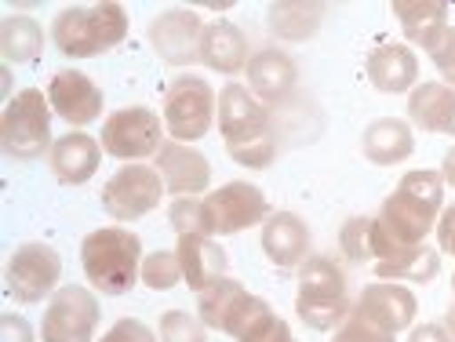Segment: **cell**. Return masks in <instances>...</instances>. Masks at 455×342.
<instances>
[{"mask_svg": "<svg viewBox=\"0 0 455 342\" xmlns=\"http://www.w3.org/2000/svg\"><path fill=\"white\" fill-rule=\"evenodd\" d=\"M430 59H434L437 73L444 77V84H448V88H455V26H448L444 41H441V44L430 52Z\"/></svg>", "mask_w": 455, "mask_h": 342, "instance_id": "37", "label": "cell"}, {"mask_svg": "<svg viewBox=\"0 0 455 342\" xmlns=\"http://www.w3.org/2000/svg\"><path fill=\"white\" fill-rule=\"evenodd\" d=\"M179 262H182V284L194 291H208L215 281L226 277V251L212 237H179Z\"/></svg>", "mask_w": 455, "mask_h": 342, "instance_id": "25", "label": "cell"}, {"mask_svg": "<svg viewBox=\"0 0 455 342\" xmlns=\"http://www.w3.org/2000/svg\"><path fill=\"white\" fill-rule=\"evenodd\" d=\"M52 102L44 99V91L26 88L19 91L8 106L4 117H0V146H4V157L19 161V164H33L44 154H52Z\"/></svg>", "mask_w": 455, "mask_h": 342, "instance_id": "6", "label": "cell"}, {"mask_svg": "<svg viewBox=\"0 0 455 342\" xmlns=\"http://www.w3.org/2000/svg\"><path fill=\"white\" fill-rule=\"evenodd\" d=\"M59 277H62L59 251L52 244L29 241L15 248V255L4 266V291L22 306H33V302H44V295L59 288Z\"/></svg>", "mask_w": 455, "mask_h": 342, "instance_id": "9", "label": "cell"}, {"mask_svg": "<svg viewBox=\"0 0 455 342\" xmlns=\"http://www.w3.org/2000/svg\"><path fill=\"white\" fill-rule=\"evenodd\" d=\"M394 15L404 26L408 41L419 44L427 55L444 41V33L451 26L448 4H441V0H394Z\"/></svg>", "mask_w": 455, "mask_h": 342, "instance_id": "23", "label": "cell"}, {"mask_svg": "<svg viewBox=\"0 0 455 342\" xmlns=\"http://www.w3.org/2000/svg\"><path fill=\"white\" fill-rule=\"evenodd\" d=\"M204 215H208V230L212 237H230L241 234L248 226L270 219L267 194L251 182H226L215 194L204 197Z\"/></svg>", "mask_w": 455, "mask_h": 342, "instance_id": "13", "label": "cell"}, {"mask_svg": "<svg viewBox=\"0 0 455 342\" xmlns=\"http://www.w3.org/2000/svg\"><path fill=\"white\" fill-rule=\"evenodd\" d=\"M415 149V139H411V128L397 117H379L364 128L361 135V154L379 164V168H390V164H401L411 157Z\"/></svg>", "mask_w": 455, "mask_h": 342, "instance_id": "26", "label": "cell"}, {"mask_svg": "<svg viewBox=\"0 0 455 342\" xmlns=\"http://www.w3.org/2000/svg\"><path fill=\"white\" fill-rule=\"evenodd\" d=\"M99 342H157V335L149 331L142 321H135V317H124V321H117L113 324Z\"/></svg>", "mask_w": 455, "mask_h": 342, "instance_id": "36", "label": "cell"}, {"mask_svg": "<svg viewBox=\"0 0 455 342\" xmlns=\"http://www.w3.org/2000/svg\"><path fill=\"white\" fill-rule=\"evenodd\" d=\"M331 342H394V331L379 328V324H371V321H364L361 314L350 310V317L335 328Z\"/></svg>", "mask_w": 455, "mask_h": 342, "instance_id": "34", "label": "cell"}, {"mask_svg": "<svg viewBox=\"0 0 455 342\" xmlns=\"http://www.w3.org/2000/svg\"><path fill=\"white\" fill-rule=\"evenodd\" d=\"M168 194L164 179L154 164H124L102 186V208L113 222H135L161 208V197Z\"/></svg>", "mask_w": 455, "mask_h": 342, "instance_id": "10", "label": "cell"}, {"mask_svg": "<svg viewBox=\"0 0 455 342\" xmlns=\"http://www.w3.org/2000/svg\"><path fill=\"white\" fill-rule=\"evenodd\" d=\"M441 211H444V175L408 171L401 186L383 201L379 222L397 244L411 248V244H427V234L437 230Z\"/></svg>", "mask_w": 455, "mask_h": 342, "instance_id": "2", "label": "cell"}, {"mask_svg": "<svg viewBox=\"0 0 455 342\" xmlns=\"http://www.w3.org/2000/svg\"><path fill=\"white\" fill-rule=\"evenodd\" d=\"M451 284H455V281H451Z\"/></svg>", "mask_w": 455, "mask_h": 342, "instance_id": "43", "label": "cell"}, {"mask_svg": "<svg viewBox=\"0 0 455 342\" xmlns=\"http://www.w3.org/2000/svg\"><path fill=\"white\" fill-rule=\"evenodd\" d=\"M441 175H444V182H451L455 186V146L444 154V161H441Z\"/></svg>", "mask_w": 455, "mask_h": 342, "instance_id": "41", "label": "cell"}, {"mask_svg": "<svg viewBox=\"0 0 455 342\" xmlns=\"http://www.w3.org/2000/svg\"><path fill=\"white\" fill-rule=\"evenodd\" d=\"M219 131L230 154L241 168L262 171L270 168L277 157V124L274 109L267 102H259L248 84L230 81L219 91Z\"/></svg>", "mask_w": 455, "mask_h": 342, "instance_id": "1", "label": "cell"}, {"mask_svg": "<svg viewBox=\"0 0 455 342\" xmlns=\"http://www.w3.org/2000/svg\"><path fill=\"white\" fill-rule=\"evenodd\" d=\"M444 328H448L451 338H455V302H451V310H448V317H444Z\"/></svg>", "mask_w": 455, "mask_h": 342, "instance_id": "42", "label": "cell"}, {"mask_svg": "<svg viewBox=\"0 0 455 342\" xmlns=\"http://www.w3.org/2000/svg\"><path fill=\"white\" fill-rule=\"evenodd\" d=\"M161 342H208L204 335V321L186 314V310H168L161 314V331H157Z\"/></svg>", "mask_w": 455, "mask_h": 342, "instance_id": "32", "label": "cell"}, {"mask_svg": "<svg viewBox=\"0 0 455 342\" xmlns=\"http://www.w3.org/2000/svg\"><path fill=\"white\" fill-rule=\"evenodd\" d=\"M168 128L161 117L146 106H124L117 113H109L102 124V154L117 157V161H142V157H157Z\"/></svg>", "mask_w": 455, "mask_h": 342, "instance_id": "7", "label": "cell"}, {"mask_svg": "<svg viewBox=\"0 0 455 342\" xmlns=\"http://www.w3.org/2000/svg\"><path fill=\"white\" fill-rule=\"evenodd\" d=\"M321 8L317 4H274L267 12V26L281 36V41H307V36H314L321 29Z\"/></svg>", "mask_w": 455, "mask_h": 342, "instance_id": "29", "label": "cell"}, {"mask_svg": "<svg viewBox=\"0 0 455 342\" xmlns=\"http://www.w3.org/2000/svg\"><path fill=\"white\" fill-rule=\"evenodd\" d=\"M201 62L222 77H237L248 69V36L234 22H208L204 26V41H201Z\"/></svg>", "mask_w": 455, "mask_h": 342, "instance_id": "22", "label": "cell"}, {"mask_svg": "<svg viewBox=\"0 0 455 342\" xmlns=\"http://www.w3.org/2000/svg\"><path fill=\"white\" fill-rule=\"evenodd\" d=\"M237 342H295L291 338V328H288V321H281L274 310L267 314V317H259Z\"/></svg>", "mask_w": 455, "mask_h": 342, "instance_id": "35", "label": "cell"}, {"mask_svg": "<svg viewBox=\"0 0 455 342\" xmlns=\"http://www.w3.org/2000/svg\"><path fill=\"white\" fill-rule=\"evenodd\" d=\"M149 48L161 55V62L168 66H194L201 62V41H204V22L197 12L189 8H175L164 12L149 22L146 29Z\"/></svg>", "mask_w": 455, "mask_h": 342, "instance_id": "14", "label": "cell"}, {"mask_svg": "<svg viewBox=\"0 0 455 342\" xmlns=\"http://www.w3.org/2000/svg\"><path fill=\"white\" fill-rule=\"evenodd\" d=\"M0 342H33V328L26 324V317L8 310L0 317Z\"/></svg>", "mask_w": 455, "mask_h": 342, "instance_id": "38", "label": "cell"}, {"mask_svg": "<svg viewBox=\"0 0 455 342\" xmlns=\"http://www.w3.org/2000/svg\"><path fill=\"white\" fill-rule=\"evenodd\" d=\"M415 310H419V302H415V295L404 288V284H394V281H375L368 284L357 302H354V314H361L364 321L387 328V331H404L411 328L415 321Z\"/></svg>", "mask_w": 455, "mask_h": 342, "instance_id": "17", "label": "cell"}, {"mask_svg": "<svg viewBox=\"0 0 455 342\" xmlns=\"http://www.w3.org/2000/svg\"><path fill=\"white\" fill-rule=\"evenodd\" d=\"M437 244H441V251H448V255H455V201L441 211V219H437Z\"/></svg>", "mask_w": 455, "mask_h": 342, "instance_id": "39", "label": "cell"}, {"mask_svg": "<svg viewBox=\"0 0 455 342\" xmlns=\"http://www.w3.org/2000/svg\"><path fill=\"white\" fill-rule=\"evenodd\" d=\"M48 102L55 109V117L69 124V131L73 128L81 131L84 124L102 117V91L81 69H59L48 84Z\"/></svg>", "mask_w": 455, "mask_h": 342, "instance_id": "15", "label": "cell"}, {"mask_svg": "<svg viewBox=\"0 0 455 342\" xmlns=\"http://www.w3.org/2000/svg\"><path fill=\"white\" fill-rule=\"evenodd\" d=\"M441 274V255L430 244H411L401 255L387 258V262H375V277L379 281H419L430 284Z\"/></svg>", "mask_w": 455, "mask_h": 342, "instance_id": "27", "label": "cell"}, {"mask_svg": "<svg viewBox=\"0 0 455 342\" xmlns=\"http://www.w3.org/2000/svg\"><path fill=\"white\" fill-rule=\"evenodd\" d=\"M84 277L102 295H128L142 281V241L124 226H106L81 244Z\"/></svg>", "mask_w": 455, "mask_h": 342, "instance_id": "4", "label": "cell"}, {"mask_svg": "<svg viewBox=\"0 0 455 342\" xmlns=\"http://www.w3.org/2000/svg\"><path fill=\"white\" fill-rule=\"evenodd\" d=\"M215 91L201 77H175L164 91V128L175 142L194 146L212 131L215 121Z\"/></svg>", "mask_w": 455, "mask_h": 342, "instance_id": "8", "label": "cell"}, {"mask_svg": "<svg viewBox=\"0 0 455 342\" xmlns=\"http://www.w3.org/2000/svg\"><path fill=\"white\" fill-rule=\"evenodd\" d=\"M128 36V15L121 4H92V8H62L52 22V44L66 59H95L117 48Z\"/></svg>", "mask_w": 455, "mask_h": 342, "instance_id": "5", "label": "cell"}, {"mask_svg": "<svg viewBox=\"0 0 455 342\" xmlns=\"http://www.w3.org/2000/svg\"><path fill=\"white\" fill-rule=\"evenodd\" d=\"M142 284L154 291H168L175 284H182V262L179 251H154L142 258Z\"/></svg>", "mask_w": 455, "mask_h": 342, "instance_id": "31", "label": "cell"}, {"mask_svg": "<svg viewBox=\"0 0 455 342\" xmlns=\"http://www.w3.org/2000/svg\"><path fill=\"white\" fill-rule=\"evenodd\" d=\"M48 164L55 171L59 182L66 186H84L88 179H95L99 164H102V142L92 139L88 131H66L55 139Z\"/></svg>", "mask_w": 455, "mask_h": 342, "instance_id": "20", "label": "cell"}, {"mask_svg": "<svg viewBox=\"0 0 455 342\" xmlns=\"http://www.w3.org/2000/svg\"><path fill=\"white\" fill-rule=\"evenodd\" d=\"M270 306L262 302L259 295H248L237 281L230 277H222L215 281L208 291H201L197 298V317L204 321V328H215V331H226V335H234L241 338L259 317H267Z\"/></svg>", "mask_w": 455, "mask_h": 342, "instance_id": "11", "label": "cell"}, {"mask_svg": "<svg viewBox=\"0 0 455 342\" xmlns=\"http://www.w3.org/2000/svg\"><path fill=\"white\" fill-rule=\"evenodd\" d=\"M95 328H99V298L81 284H66L48 302L44 321H41V338L44 342H92Z\"/></svg>", "mask_w": 455, "mask_h": 342, "instance_id": "12", "label": "cell"}, {"mask_svg": "<svg viewBox=\"0 0 455 342\" xmlns=\"http://www.w3.org/2000/svg\"><path fill=\"white\" fill-rule=\"evenodd\" d=\"M368 81L387 91V95H397V91H415V81H419V59H415V52L408 44H379L368 62Z\"/></svg>", "mask_w": 455, "mask_h": 342, "instance_id": "21", "label": "cell"}, {"mask_svg": "<svg viewBox=\"0 0 455 342\" xmlns=\"http://www.w3.org/2000/svg\"><path fill=\"white\" fill-rule=\"evenodd\" d=\"M0 48H4V62H29L44 48V29L33 15H4L0 22Z\"/></svg>", "mask_w": 455, "mask_h": 342, "instance_id": "28", "label": "cell"}, {"mask_svg": "<svg viewBox=\"0 0 455 342\" xmlns=\"http://www.w3.org/2000/svg\"><path fill=\"white\" fill-rule=\"evenodd\" d=\"M314 237L295 211H274L262 222V251L277 266V270H299L310 258Z\"/></svg>", "mask_w": 455, "mask_h": 342, "instance_id": "18", "label": "cell"}, {"mask_svg": "<svg viewBox=\"0 0 455 342\" xmlns=\"http://www.w3.org/2000/svg\"><path fill=\"white\" fill-rule=\"evenodd\" d=\"M408 342H455V338L444 324H419V328H411Z\"/></svg>", "mask_w": 455, "mask_h": 342, "instance_id": "40", "label": "cell"}, {"mask_svg": "<svg viewBox=\"0 0 455 342\" xmlns=\"http://www.w3.org/2000/svg\"><path fill=\"white\" fill-rule=\"evenodd\" d=\"M244 73H248V88L255 91V99L267 106H284L299 84V66L281 48H259Z\"/></svg>", "mask_w": 455, "mask_h": 342, "instance_id": "19", "label": "cell"}, {"mask_svg": "<svg viewBox=\"0 0 455 342\" xmlns=\"http://www.w3.org/2000/svg\"><path fill=\"white\" fill-rule=\"evenodd\" d=\"M154 168L157 175L164 179V189L179 201V197H197L208 189L212 182V164L204 154H197L194 146H186V142H175L168 139L161 146V154L154 157Z\"/></svg>", "mask_w": 455, "mask_h": 342, "instance_id": "16", "label": "cell"}, {"mask_svg": "<svg viewBox=\"0 0 455 342\" xmlns=\"http://www.w3.org/2000/svg\"><path fill=\"white\" fill-rule=\"evenodd\" d=\"M354 310L350 302V277L347 270L328 255H310L299 266V291H295V314L314 331L339 328Z\"/></svg>", "mask_w": 455, "mask_h": 342, "instance_id": "3", "label": "cell"}, {"mask_svg": "<svg viewBox=\"0 0 455 342\" xmlns=\"http://www.w3.org/2000/svg\"><path fill=\"white\" fill-rule=\"evenodd\" d=\"M339 248H343L350 262H361V266L375 258L371 255V219H350L343 226V234H339Z\"/></svg>", "mask_w": 455, "mask_h": 342, "instance_id": "33", "label": "cell"}, {"mask_svg": "<svg viewBox=\"0 0 455 342\" xmlns=\"http://www.w3.org/2000/svg\"><path fill=\"white\" fill-rule=\"evenodd\" d=\"M168 222L179 237H212L208 215H204V197H179L168 208Z\"/></svg>", "mask_w": 455, "mask_h": 342, "instance_id": "30", "label": "cell"}, {"mask_svg": "<svg viewBox=\"0 0 455 342\" xmlns=\"http://www.w3.org/2000/svg\"><path fill=\"white\" fill-rule=\"evenodd\" d=\"M408 117L423 131L455 135V88H448L444 81L415 84V91L408 99Z\"/></svg>", "mask_w": 455, "mask_h": 342, "instance_id": "24", "label": "cell"}]
</instances>
